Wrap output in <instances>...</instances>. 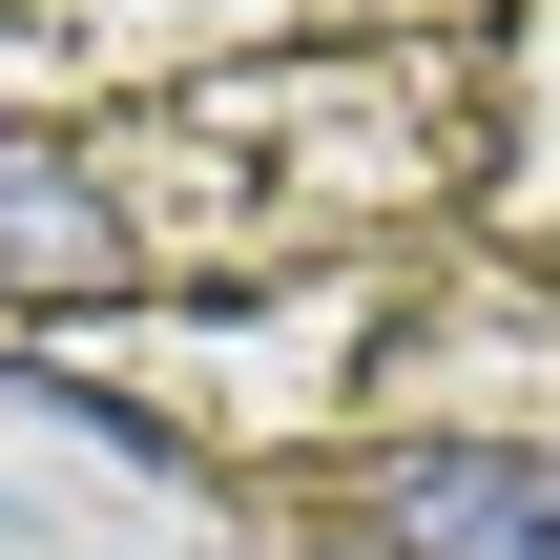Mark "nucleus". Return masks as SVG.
Instances as JSON below:
<instances>
[{
  "label": "nucleus",
  "instance_id": "nucleus-1",
  "mask_svg": "<svg viewBox=\"0 0 560 560\" xmlns=\"http://www.w3.org/2000/svg\"><path fill=\"white\" fill-rule=\"evenodd\" d=\"M395 540L416 560H560V457H520V436H416L395 457Z\"/></svg>",
  "mask_w": 560,
  "mask_h": 560
},
{
  "label": "nucleus",
  "instance_id": "nucleus-2",
  "mask_svg": "<svg viewBox=\"0 0 560 560\" xmlns=\"http://www.w3.org/2000/svg\"><path fill=\"white\" fill-rule=\"evenodd\" d=\"M104 270V187L62 145H0V291H83Z\"/></svg>",
  "mask_w": 560,
  "mask_h": 560
}]
</instances>
